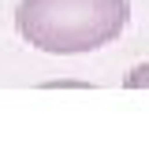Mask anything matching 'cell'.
<instances>
[{
  "label": "cell",
  "instance_id": "obj_2",
  "mask_svg": "<svg viewBox=\"0 0 149 141\" xmlns=\"http://www.w3.org/2000/svg\"><path fill=\"white\" fill-rule=\"evenodd\" d=\"M123 86L127 89H149V63H138V67L123 78Z\"/></svg>",
  "mask_w": 149,
  "mask_h": 141
},
{
  "label": "cell",
  "instance_id": "obj_1",
  "mask_svg": "<svg viewBox=\"0 0 149 141\" xmlns=\"http://www.w3.org/2000/svg\"><path fill=\"white\" fill-rule=\"evenodd\" d=\"M130 22V0H19V37L49 56H86L112 45Z\"/></svg>",
  "mask_w": 149,
  "mask_h": 141
},
{
  "label": "cell",
  "instance_id": "obj_3",
  "mask_svg": "<svg viewBox=\"0 0 149 141\" xmlns=\"http://www.w3.org/2000/svg\"><path fill=\"white\" fill-rule=\"evenodd\" d=\"M45 89H90V82H45Z\"/></svg>",
  "mask_w": 149,
  "mask_h": 141
}]
</instances>
